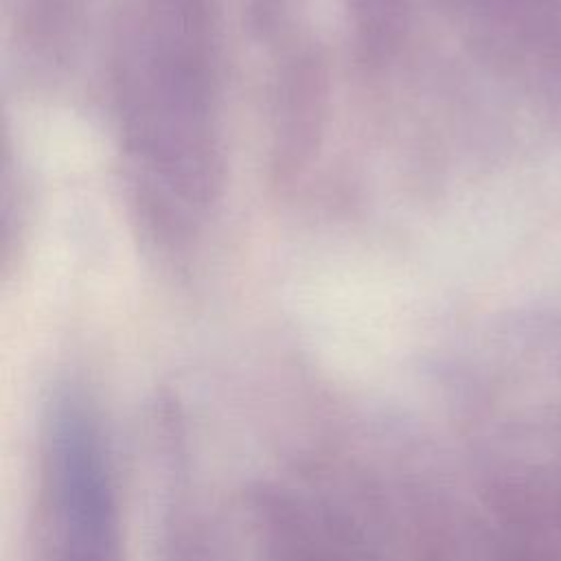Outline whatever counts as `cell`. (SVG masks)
Segmentation results:
<instances>
[{
	"label": "cell",
	"instance_id": "1",
	"mask_svg": "<svg viewBox=\"0 0 561 561\" xmlns=\"http://www.w3.org/2000/svg\"><path fill=\"white\" fill-rule=\"evenodd\" d=\"M46 443L53 561H118L116 497L96 421L81 405H61Z\"/></svg>",
	"mask_w": 561,
	"mask_h": 561
}]
</instances>
